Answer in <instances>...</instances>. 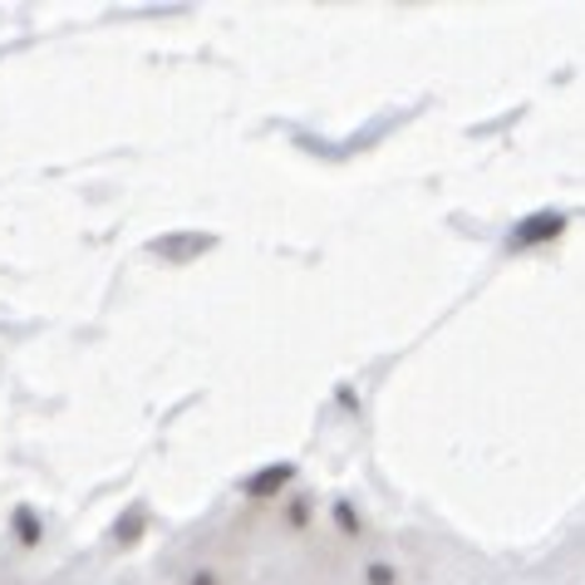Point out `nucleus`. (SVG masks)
Listing matches in <instances>:
<instances>
[{
	"label": "nucleus",
	"mask_w": 585,
	"mask_h": 585,
	"mask_svg": "<svg viewBox=\"0 0 585 585\" xmlns=\"http://www.w3.org/2000/svg\"><path fill=\"white\" fill-rule=\"evenodd\" d=\"M561 226H566V216H556V212H536V216H526V222L512 232V246H542V241L561 236Z\"/></svg>",
	"instance_id": "f257e3e1"
},
{
	"label": "nucleus",
	"mask_w": 585,
	"mask_h": 585,
	"mask_svg": "<svg viewBox=\"0 0 585 585\" xmlns=\"http://www.w3.org/2000/svg\"><path fill=\"white\" fill-rule=\"evenodd\" d=\"M285 482H291V467L275 463V467H266V473L251 477V482H246V492H251V497H271V492H281Z\"/></svg>",
	"instance_id": "f03ea898"
},
{
	"label": "nucleus",
	"mask_w": 585,
	"mask_h": 585,
	"mask_svg": "<svg viewBox=\"0 0 585 585\" xmlns=\"http://www.w3.org/2000/svg\"><path fill=\"white\" fill-rule=\"evenodd\" d=\"M370 581H374V585H394V571H389V566H374Z\"/></svg>",
	"instance_id": "7ed1b4c3"
}]
</instances>
